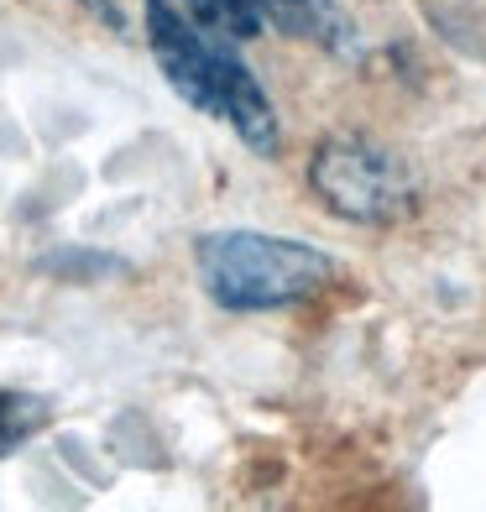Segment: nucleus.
<instances>
[{
  "mask_svg": "<svg viewBox=\"0 0 486 512\" xmlns=\"http://www.w3.org/2000/svg\"><path fill=\"white\" fill-rule=\"evenodd\" d=\"M335 262L309 241L262 236V230H220L199 241V277L220 309L262 314L288 309L330 283Z\"/></svg>",
  "mask_w": 486,
  "mask_h": 512,
  "instance_id": "nucleus-1",
  "label": "nucleus"
},
{
  "mask_svg": "<svg viewBox=\"0 0 486 512\" xmlns=\"http://www.w3.org/2000/svg\"><path fill=\"white\" fill-rule=\"evenodd\" d=\"M309 183L340 220H356V225H392L419 199L413 168L392 147L372 142V136H330V142H319L309 157Z\"/></svg>",
  "mask_w": 486,
  "mask_h": 512,
  "instance_id": "nucleus-2",
  "label": "nucleus"
},
{
  "mask_svg": "<svg viewBox=\"0 0 486 512\" xmlns=\"http://www.w3.org/2000/svg\"><path fill=\"white\" fill-rule=\"evenodd\" d=\"M147 27H152V53L162 63L168 84L189 105L220 115V89H215V48L220 42L210 32L189 27L168 0H147Z\"/></svg>",
  "mask_w": 486,
  "mask_h": 512,
  "instance_id": "nucleus-3",
  "label": "nucleus"
},
{
  "mask_svg": "<svg viewBox=\"0 0 486 512\" xmlns=\"http://www.w3.org/2000/svg\"><path fill=\"white\" fill-rule=\"evenodd\" d=\"M215 89H220V121L236 126L241 142H246L251 152L272 157L277 142H283V131H277V110H272V100L262 95L257 74H251V68L230 53L225 42L215 48Z\"/></svg>",
  "mask_w": 486,
  "mask_h": 512,
  "instance_id": "nucleus-4",
  "label": "nucleus"
},
{
  "mask_svg": "<svg viewBox=\"0 0 486 512\" xmlns=\"http://www.w3.org/2000/svg\"><path fill=\"white\" fill-rule=\"evenodd\" d=\"M48 418H53V408L32 398V392H0V455H11L37 429H48Z\"/></svg>",
  "mask_w": 486,
  "mask_h": 512,
  "instance_id": "nucleus-5",
  "label": "nucleus"
},
{
  "mask_svg": "<svg viewBox=\"0 0 486 512\" xmlns=\"http://www.w3.org/2000/svg\"><path fill=\"white\" fill-rule=\"evenodd\" d=\"M262 11H267L272 21H283V27L298 32V37H324V32H319L324 21H340V16L324 11V0H262Z\"/></svg>",
  "mask_w": 486,
  "mask_h": 512,
  "instance_id": "nucleus-6",
  "label": "nucleus"
}]
</instances>
